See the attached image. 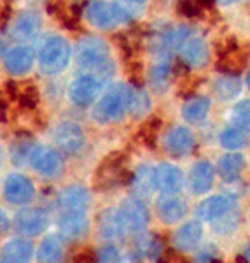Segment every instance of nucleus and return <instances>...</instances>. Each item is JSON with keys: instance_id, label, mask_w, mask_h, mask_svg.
<instances>
[{"instance_id": "f257e3e1", "label": "nucleus", "mask_w": 250, "mask_h": 263, "mask_svg": "<svg viewBox=\"0 0 250 263\" xmlns=\"http://www.w3.org/2000/svg\"><path fill=\"white\" fill-rule=\"evenodd\" d=\"M75 63L82 74H91L100 83L109 81L114 76V63L110 60L107 42L100 37H82L74 51Z\"/></svg>"}, {"instance_id": "f03ea898", "label": "nucleus", "mask_w": 250, "mask_h": 263, "mask_svg": "<svg viewBox=\"0 0 250 263\" xmlns=\"http://www.w3.org/2000/svg\"><path fill=\"white\" fill-rule=\"evenodd\" d=\"M128 111V86L126 84H116L109 88L101 99L93 107V118L100 125L121 121L124 112Z\"/></svg>"}, {"instance_id": "7ed1b4c3", "label": "nucleus", "mask_w": 250, "mask_h": 263, "mask_svg": "<svg viewBox=\"0 0 250 263\" xmlns=\"http://www.w3.org/2000/svg\"><path fill=\"white\" fill-rule=\"evenodd\" d=\"M84 14H86L88 21L93 27L101 28V30H110V28H116L117 25L131 21V14L124 6L105 2V0H91V2H88Z\"/></svg>"}, {"instance_id": "20e7f679", "label": "nucleus", "mask_w": 250, "mask_h": 263, "mask_svg": "<svg viewBox=\"0 0 250 263\" xmlns=\"http://www.w3.org/2000/svg\"><path fill=\"white\" fill-rule=\"evenodd\" d=\"M70 62V44L60 35H53L42 44L39 53V67L46 76L60 74Z\"/></svg>"}, {"instance_id": "39448f33", "label": "nucleus", "mask_w": 250, "mask_h": 263, "mask_svg": "<svg viewBox=\"0 0 250 263\" xmlns=\"http://www.w3.org/2000/svg\"><path fill=\"white\" fill-rule=\"evenodd\" d=\"M126 156L122 153H110L105 156V160L100 163L95 174V188L96 190H109L117 184L130 186L133 172H128L124 168Z\"/></svg>"}, {"instance_id": "423d86ee", "label": "nucleus", "mask_w": 250, "mask_h": 263, "mask_svg": "<svg viewBox=\"0 0 250 263\" xmlns=\"http://www.w3.org/2000/svg\"><path fill=\"white\" fill-rule=\"evenodd\" d=\"M28 163L35 172H39L42 177L48 179H56L61 176L63 168H65V162L60 151L49 146H35L30 153Z\"/></svg>"}, {"instance_id": "0eeeda50", "label": "nucleus", "mask_w": 250, "mask_h": 263, "mask_svg": "<svg viewBox=\"0 0 250 263\" xmlns=\"http://www.w3.org/2000/svg\"><path fill=\"white\" fill-rule=\"evenodd\" d=\"M117 209H119V214L122 218V223H124L126 230L131 233L143 232L147 224H149L151 214H149L147 205L142 202V198H138V197L126 198V200L121 202V205L117 207Z\"/></svg>"}, {"instance_id": "6e6552de", "label": "nucleus", "mask_w": 250, "mask_h": 263, "mask_svg": "<svg viewBox=\"0 0 250 263\" xmlns=\"http://www.w3.org/2000/svg\"><path fill=\"white\" fill-rule=\"evenodd\" d=\"M53 139L58 149L61 153H67V155H75V153H79L84 147V144H86L82 128L72 121H65V123H61V125H58L53 134Z\"/></svg>"}, {"instance_id": "1a4fd4ad", "label": "nucleus", "mask_w": 250, "mask_h": 263, "mask_svg": "<svg viewBox=\"0 0 250 263\" xmlns=\"http://www.w3.org/2000/svg\"><path fill=\"white\" fill-rule=\"evenodd\" d=\"M33 184L23 174H9L4 181V197L9 203L25 205L33 198Z\"/></svg>"}, {"instance_id": "9d476101", "label": "nucleus", "mask_w": 250, "mask_h": 263, "mask_svg": "<svg viewBox=\"0 0 250 263\" xmlns=\"http://www.w3.org/2000/svg\"><path fill=\"white\" fill-rule=\"evenodd\" d=\"M100 86H101V83L95 76H91V74L79 76V78H75L74 81H72L69 88L70 100L74 102L75 105H79V107H86V105H90L91 102L96 100Z\"/></svg>"}, {"instance_id": "9b49d317", "label": "nucleus", "mask_w": 250, "mask_h": 263, "mask_svg": "<svg viewBox=\"0 0 250 263\" xmlns=\"http://www.w3.org/2000/svg\"><path fill=\"white\" fill-rule=\"evenodd\" d=\"M48 214L44 209L32 207V209H23L14 216V228L21 235L35 237L48 227Z\"/></svg>"}, {"instance_id": "f8f14e48", "label": "nucleus", "mask_w": 250, "mask_h": 263, "mask_svg": "<svg viewBox=\"0 0 250 263\" xmlns=\"http://www.w3.org/2000/svg\"><path fill=\"white\" fill-rule=\"evenodd\" d=\"M90 223L86 218V211H61L58 219V230L63 239L79 240L88 233Z\"/></svg>"}, {"instance_id": "ddd939ff", "label": "nucleus", "mask_w": 250, "mask_h": 263, "mask_svg": "<svg viewBox=\"0 0 250 263\" xmlns=\"http://www.w3.org/2000/svg\"><path fill=\"white\" fill-rule=\"evenodd\" d=\"M194 146H196V139H194L193 132L185 128V126H175V128H172L168 132L166 139H164L166 151L172 156H177V158L189 155L194 149Z\"/></svg>"}, {"instance_id": "4468645a", "label": "nucleus", "mask_w": 250, "mask_h": 263, "mask_svg": "<svg viewBox=\"0 0 250 263\" xmlns=\"http://www.w3.org/2000/svg\"><path fill=\"white\" fill-rule=\"evenodd\" d=\"M33 62H35V51L30 46H18L4 54V67L12 76L27 74L33 67Z\"/></svg>"}, {"instance_id": "2eb2a0df", "label": "nucleus", "mask_w": 250, "mask_h": 263, "mask_svg": "<svg viewBox=\"0 0 250 263\" xmlns=\"http://www.w3.org/2000/svg\"><path fill=\"white\" fill-rule=\"evenodd\" d=\"M156 211H158L161 221L173 224L184 218L187 213V207H185L184 200L177 197V193H163V197L156 203Z\"/></svg>"}, {"instance_id": "dca6fc26", "label": "nucleus", "mask_w": 250, "mask_h": 263, "mask_svg": "<svg viewBox=\"0 0 250 263\" xmlns=\"http://www.w3.org/2000/svg\"><path fill=\"white\" fill-rule=\"evenodd\" d=\"M90 203L91 195L80 184H70L58 195V205L61 211H86Z\"/></svg>"}, {"instance_id": "f3484780", "label": "nucleus", "mask_w": 250, "mask_h": 263, "mask_svg": "<svg viewBox=\"0 0 250 263\" xmlns=\"http://www.w3.org/2000/svg\"><path fill=\"white\" fill-rule=\"evenodd\" d=\"M235 207V200L226 195H214V197L203 200L196 209V216L201 221H215L227 211Z\"/></svg>"}, {"instance_id": "a211bd4d", "label": "nucleus", "mask_w": 250, "mask_h": 263, "mask_svg": "<svg viewBox=\"0 0 250 263\" xmlns=\"http://www.w3.org/2000/svg\"><path fill=\"white\" fill-rule=\"evenodd\" d=\"M215 179V167L206 160L196 162L189 174V188L194 195H203L212 188Z\"/></svg>"}, {"instance_id": "6ab92c4d", "label": "nucleus", "mask_w": 250, "mask_h": 263, "mask_svg": "<svg viewBox=\"0 0 250 263\" xmlns=\"http://www.w3.org/2000/svg\"><path fill=\"white\" fill-rule=\"evenodd\" d=\"M156 181L161 193H179L184 186V174L172 163H161L156 167Z\"/></svg>"}, {"instance_id": "aec40b11", "label": "nucleus", "mask_w": 250, "mask_h": 263, "mask_svg": "<svg viewBox=\"0 0 250 263\" xmlns=\"http://www.w3.org/2000/svg\"><path fill=\"white\" fill-rule=\"evenodd\" d=\"M126 232L128 230L122 223L119 209H105L98 214V233L103 239H121Z\"/></svg>"}, {"instance_id": "412c9836", "label": "nucleus", "mask_w": 250, "mask_h": 263, "mask_svg": "<svg viewBox=\"0 0 250 263\" xmlns=\"http://www.w3.org/2000/svg\"><path fill=\"white\" fill-rule=\"evenodd\" d=\"M131 192L138 198L151 197L152 192L158 188V181H156V168L149 167V165H140L137 171L133 172L130 182Z\"/></svg>"}, {"instance_id": "4be33fe9", "label": "nucleus", "mask_w": 250, "mask_h": 263, "mask_svg": "<svg viewBox=\"0 0 250 263\" xmlns=\"http://www.w3.org/2000/svg\"><path fill=\"white\" fill-rule=\"evenodd\" d=\"M203 228L198 221H187L173 233V248L179 251H191L200 244Z\"/></svg>"}, {"instance_id": "5701e85b", "label": "nucleus", "mask_w": 250, "mask_h": 263, "mask_svg": "<svg viewBox=\"0 0 250 263\" xmlns=\"http://www.w3.org/2000/svg\"><path fill=\"white\" fill-rule=\"evenodd\" d=\"M40 30V18L33 11H21L12 25V37L16 41H30Z\"/></svg>"}, {"instance_id": "b1692460", "label": "nucleus", "mask_w": 250, "mask_h": 263, "mask_svg": "<svg viewBox=\"0 0 250 263\" xmlns=\"http://www.w3.org/2000/svg\"><path fill=\"white\" fill-rule=\"evenodd\" d=\"M182 60L187 63L189 67H205L209 63L210 53L206 42L200 37H191V39L182 46L180 49Z\"/></svg>"}, {"instance_id": "393cba45", "label": "nucleus", "mask_w": 250, "mask_h": 263, "mask_svg": "<svg viewBox=\"0 0 250 263\" xmlns=\"http://www.w3.org/2000/svg\"><path fill=\"white\" fill-rule=\"evenodd\" d=\"M245 167V156L241 153H227L217 163V174L220 179L226 182H235L241 176V171Z\"/></svg>"}, {"instance_id": "a878e982", "label": "nucleus", "mask_w": 250, "mask_h": 263, "mask_svg": "<svg viewBox=\"0 0 250 263\" xmlns=\"http://www.w3.org/2000/svg\"><path fill=\"white\" fill-rule=\"evenodd\" d=\"M191 33H193L191 28L185 27V25H180V27L164 32L163 37L159 39V44H158L159 53L163 54V57H168V54L173 53V51L182 49V46L191 39Z\"/></svg>"}, {"instance_id": "bb28decb", "label": "nucleus", "mask_w": 250, "mask_h": 263, "mask_svg": "<svg viewBox=\"0 0 250 263\" xmlns=\"http://www.w3.org/2000/svg\"><path fill=\"white\" fill-rule=\"evenodd\" d=\"M33 256V248L28 240L12 239L2 248V261L4 263H25Z\"/></svg>"}, {"instance_id": "cd10ccee", "label": "nucleus", "mask_w": 250, "mask_h": 263, "mask_svg": "<svg viewBox=\"0 0 250 263\" xmlns=\"http://www.w3.org/2000/svg\"><path fill=\"white\" fill-rule=\"evenodd\" d=\"M151 111V99L140 84L128 86V112L133 118H143Z\"/></svg>"}, {"instance_id": "c85d7f7f", "label": "nucleus", "mask_w": 250, "mask_h": 263, "mask_svg": "<svg viewBox=\"0 0 250 263\" xmlns=\"http://www.w3.org/2000/svg\"><path fill=\"white\" fill-rule=\"evenodd\" d=\"M210 111L209 97H189L185 104L182 105V116L187 123H201Z\"/></svg>"}, {"instance_id": "c756f323", "label": "nucleus", "mask_w": 250, "mask_h": 263, "mask_svg": "<svg viewBox=\"0 0 250 263\" xmlns=\"http://www.w3.org/2000/svg\"><path fill=\"white\" fill-rule=\"evenodd\" d=\"M245 65H247V54H245L240 48L219 54L217 70H220L222 74L238 76L240 72L245 69Z\"/></svg>"}, {"instance_id": "7c9ffc66", "label": "nucleus", "mask_w": 250, "mask_h": 263, "mask_svg": "<svg viewBox=\"0 0 250 263\" xmlns=\"http://www.w3.org/2000/svg\"><path fill=\"white\" fill-rule=\"evenodd\" d=\"M135 249L140 256L149 258V260H158L159 256H163V242L154 233H142L135 240Z\"/></svg>"}, {"instance_id": "2f4dec72", "label": "nucleus", "mask_w": 250, "mask_h": 263, "mask_svg": "<svg viewBox=\"0 0 250 263\" xmlns=\"http://www.w3.org/2000/svg\"><path fill=\"white\" fill-rule=\"evenodd\" d=\"M63 256V244L56 235L46 237L37 249V260L42 263H54L60 261Z\"/></svg>"}, {"instance_id": "473e14b6", "label": "nucleus", "mask_w": 250, "mask_h": 263, "mask_svg": "<svg viewBox=\"0 0 250 263\" xmlns=\"http://www.w3.org/2000/svg\"><path fill=\"white\" fill-rule=\"evenodd\" d=\"M250 132L243 130V128H238V126H230V128H226L220 134L219 137V142L220 146L224 147V149L227 151H236L240 149V147L247 146V144L250 142Z\"/></svg>"}, {"instance_id": "72a5a7b5", "label": "nucleus", "mask_w": 250, "mask_h": 263, "mask_svg": "<svg viewBox=\"0 0 250 263\" xmlns=\"http://www.w3.org/2000/svg\"><path fill=\"white\" fill-rule=\"evenodd\" d=\"M173 74V67L170 65V62L163 60L158 62L149 72V84L154 91H166L168 84H170V78Z\"/></svg>"}, {"instance_id": "f704fd0d", "label": "nucleus", "mask_w": 250, "mask_h": 263, "mask_svg": "<svg viewBox=\"0 0 250 263\" xmlns=\"http://www.w3.org/2000/svg\"><path fill=\"white\" fill-rule=\"evenodd\" d=\"M35 147V144H32V137L27 135V137H21V134L18 135L14 142L11 144V149H9V155H11V162L19 167L30 158V153L32 149Z\"/></svg>"}, {"instance_id": "c9c22d12", "label": "nucleus", "mask_w": 250, "mask_h": 263, "mask_svg": "<svg viewBox=\"0 0 250 263\" xmlns=\"http://www.w3.org/2000/svg\"><path fill=\"white\" fill-rule=\"evenodd\" d=\"M241 91V81L236 76L226 74L215 83V95L222 100H231Z\"/></svg>"}, {"instance_id": "e433bc0d", "label": "nucleus", "mask_w": 250, "mask_h": 263, "mask_svg": "<svg viewBox=\"0 0 250 263\" xmlns=\"http://www.w3.org/2000/svg\"><path fill=\"white\" fill-rule=\"evenodd\" d=\"M231 123L238 128L250 132V100H241L235 104L231 111Z\"/></svg>"}, {"instance_id": "4c0bfd02", "label": "nucleus", "mask_w": 250, "mask_h": 263, "mask_svg": "<svg viewBox=\"0 0 250 263\" xmlns=\"http://www.w3.org/2000/svg\"><path fill=\"white\" fill-rule=\"evenodd\" d=\"M238 221H240L238 209H236V207H233L231 211H227L226 214H222L220 218H217L215 221H212V223H214V232L224 235V233H230V232L235 230V228L238 227Z\"/></svg>"}, {"instance_id": "58836bf2", "label": "nucleus", "mask_w": 250, "mask_h": 263, "mask_svg": "<svg viewBox=\"0 0 250 263\" xmlns=\"http://www.w3.org/2000/svg\"><path fill=\"white\" fill-rule=\"evenodd\" d=\"M18 102L21 104V107L25 109H35L37 104H39V90H37L35 84L27 83L23 86H19Z\"/></svg>"}, {"instance_id": "ea45409f", "label": "nucleus", "mask_w": 250, "mask_h": 263, "mask_svg": "<svg viewBox=\"0 0 250 263\" xmlns=\"http://www.w3.org/2000/svg\"><path fill=\"white\" fill-rule=\"evenodd\" d=\"M161 128V120L156 116H152L149 121L140 128V139L145 146L154 147L156 146V139H158V130Z\"/></svg>"}, {"instance_id": "a19ab883", "label": "nucleus", "mask_w": 250, "mask_h": 263, "mask_svg": "<svg viewBox=\"0 0 250 263\" xmlns=\"http://www.w3.org/2000/svg\"><path fill=\"white\" fill-rule=\"evenodd\" d=\"M179 11L185 18H196V16L201 14L203 6L200 4V0H179Z\"/></svg>"}, {"instance_id": "79ce46f5", "label": "nucleus", "mask_w": 250, "mask_h": 263, "mask_svg": "<svg viewBox=\"0 0 250 263\" xmlns=\"http://www.w3.org/2000/svg\"><path fill=\"white\" fill-rule=\"evenodd\" d=\"M119 251H117L116 246L112 244H105L101 246V248L98 249V253H96V261H119Z\"/></svg>"}, {"instance_id": "37998d69", "label": "nucleus", "mask_w": 250, "mask_h": 263, "mask_svg": "<svg viewBox=\"0 0 250 263\" xmlns=\"http://www.w3.org/2000/svg\"><path fill=\"white\" fill-rule=\"evenodd\" d=\"M196 261H220V258H219V253L215 251V249L206 248V249H203V251L198 253Z\"/></svg>"}, {"instance_id": "c03bdc74", "label": "nucleus", "mask_w": 250, "mask_h": 263, "mask_svg": "<svg viewBox=\"0 0 250 263\" xmlns=\"http://www.w3.org/2000/svg\"><path fill=\"white\" fill-rule=\"evenodd\" d=\"M74 261H93L96 260V254L91 251V249H84V251L75 253V256L72 258Z\"/></svg>"}, {"instance_id": "a18cd8bd", "label": "nucleus", "mask_w": 250, "mask_h": 263, "mask_svg": "<svg viewBox=\"0 0 250 263\" xmlns=\"http://www.w3.org/2000/svg\"><path fill=\"white\" fill-rule=\"evenodd\" d=\"M6 91L9 93V97L12 100H18V97H19V84L18 83H14V81H7L6 84Z\"/></svg>"}, {"instance_id": "49530a36", "label": "nucleus", "mask_w": 250, "mask_h": 263, "mask_svg": "<svg viewBox=\"0 0 250 263\" xmlns=\"http://www.w3.org/2000/svg\"><path fill=\"white\" fill-rule=\"evenodd\" d=\"M0 219H2V233H6L7 230H9V221H7V216H6L4 211H2V216H0Z\"/></svg>"}, {"instance_id": "de8ad7c7", "label": "nucleus", "mask_w": 250, "mask_h": 263, "mask_svg": "<svg viewBox=\"0 0 250 263\" xmlns=\"http://www.w3.org/2000/svg\"><path fill=\"white\" fill-rule=\"evenodd\" d=\"M238 260L240 261H250V246H248L247 249H245V254L241 258H238Z\"/></svg>"}, {"instance_id": "09e8293b", "label": "nucleus", "mask_w": 250, "mask_h": 263, "mask_svg": "<svg viewBox=\"0 0 250 263\" xmlns=\"http://www.w3.org/2000/svg\"><path fill=\"white\" fill-rule=\"evenodd\" d=\"M200 4L203 7H214L215 0H200Z\"/></svg>"}, {"instance_id": "8fccbe9b", "label": "nucleus", "mask_w": 250, "mask_h": 263, "mask_svg": "<svg viewBox=\"0 0 250 263\" xmlns=\"http://www.w3.org/2000/svg\"><path fill=\"white\" fill-rule=\"evenodd\" d=\"M128 2H131V4H143L145 0H128Z\"/></svg>"}, {"instance_id": "3c124183", "label": "nucleus", "mask_w": 250, "mask_h": 263, "mask_svg": "<svg viewBox=\"0 0 250 263\" xmlns=\"http://www.w3.org/2000/svg\"><path fill=\"white\" fill-rule=\"evenodd\" d=\"M247 86H248V90H250V70H248V74H247Z\"/></svg>"}, {"instance_id": "603ef678", "label": "nucleus", "mask_w": 250, "mask_h": 263, "mask_svg": "<svg viewBox=\"0 0 250 263\" xmlns=\"http://www.w3.org/2000/svg\"><path fill=\"white\" fill-rule=\"evenodd\" d=\"M224 4H233V2H238V0H222Z\"/></svg>"}]
</instances>
